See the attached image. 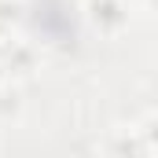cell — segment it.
I'll list each match as a JSON object with an SVG mask.
<instances>
[{"label": "cell", "instance_id": "6da1fadb", "mask_svg": "<svg viewBox=\"0 0 158 158\" xmlns=\"http://www.w3.org/2000/svg\"><path fill=\"white\" fill-rule=\"evenodd\" d=\"M88 19H92L96 30L118 33L129 15H125V4H121V0H88Z\"/></svg>", "mask_w": 158, "mask_h": 158}, {"label": "cell", "instance_id": "7a4b0ae2", "mask_svg": "<svg viewBox=\"0 0 158 158\" xmlns=\"http://www.w3.org/2000/svg\"><path fill=\"white\" fill-rule=\"evenodd\" d=\"M15 48H19V33L11 30V22H0V59L7 63Z\"/></svg>", "mask_w": 158, "mask_h": 158}]
</instances>
